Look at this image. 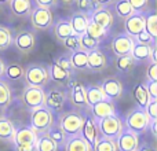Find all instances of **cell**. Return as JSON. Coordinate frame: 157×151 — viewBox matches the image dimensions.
<instances>
[{
    "label": "cell",
    "instance_id": "6da1fadb",
    "mask_svg": "<svg viewBox=\"0 0 157 151\" xmlns=\"http://www.w3.org/2000/svg\"><path fill=\"white\" fill-rule=\"evenodd\" d=\"M84 111L81 110H68L62 111L58 116V122L57 124L61 127V129L63 131V133L66 135V138H72V136L80 135V131L83 128L84 122Z\"/></svg>",
    "mask_w": 157,
    "mask_h": 151
},
{
    "label": "cell",
    "instance_id": "7a4b0ae2",
    "mask_svg": "<svg viewBox=\"0 0 157 151\" xmlns=\"http://www.w3.org/2000/svg\"><path fill=\"white\" fill-rule=\"evenodd\" d=\"M123 124H124L125 129H128L130 132H132V133H135V135L139 136L149 129L150 118L147 117V114L145 113L144 109L135 107L127 113Z\"/></svg>",
    "mask_w": 157,
    "mask_h": 151
},
{
    "label": "cell",
    "instance_id": "3957f363",
    "mask_svg": "<svg viewBox=\"0 0 157 151\" xmlns=\"http://www.w3.org/2000/svg\"><path fill=\"white\" fill-rule=\"evenodd\" d=\"M26 85L29 87H37V88H44L50 83V74L48 68L41 63H30L25 69V77Z\"/></svg>",
    "mask_w": 157,
    "mask_h": 151
},
{
    "label": "cell",
    "instance_id": "277c9868",
    "mask_svg": "<svg viewBox=\"0 0 157 151\" xmlns=\"http://www.w3.org/2000/svg\"><path fill=\"white\" fill-rule=\"evenodd\" d=\"M37 132L32 127H19L15 129L13 143L17 151H36Z\"/></svg>",
    "mask_w": 157,
    "mask_h": 151
},
{
    "label": "cell",
    "instance_id": "5b68a950",
    "mask_svg": "<svg viewBox=\"0 0 157 151\" xmlns=\"http://www.w3.org/2000/svg\"><path fill=\"white\" fill-rule=\"evenodd\" d=\"M54 122V113L50 109H47L46 106L33 109L30 113V124H32L30 127L37 132V135L46 133Z\"/></svg>",
    "mask_w": 157,
    "mask_h": 151
},
{
    "label": "cell",
    "instance_id": "8992f818",
    "mask_svg": "<svg viewBox=\"0 0 157 151\" xmlns=\"http://www.w3.org/2000/svg\"><path fill=\"white\" fill-rule=\"evenodd\" d=\"M68 102V92L63 87H50L48 89H44V106L52 111V113H59L65 107Z\"/></svg>",
    "mask_w": 157,
    "mask_h": 151
},
{
    "label": "cell",
    "instance_id": "52a82bcc",
    "mask_svg": "<svg viewBox=\"0 0 157 151\" xmlns=\"http://www.w3.org/2000/svg\"><path fill=\"white\" fill-rule=\"evenodd\" d=\"M97 124H98V129H99L101 136L112 139V140H116L120 133L123 132V129H124L123 120L120 117H117V114L105 117V118L97 121Z\"/></svg>",
    "mask_w": 157,
    "mask_h": 151
},
{
    "label": "cell",
    "instance_id": "ba28073f",
    "mask_svg": "<svg viewBox=\"0 0 157 151\" xmlns=\"http://www.w3.org/2000/svg\"><path fill=\"white\" fill-rule=\"evenodd\" d=\"M29 18L32 26L37 30H48L54 24V14L48 8H41L35 6L29 14Z\"/></svg>",
    "mask_w": 157,
    "mask_h": 151
},
{
    "label": "cell",
    "instance_id": "9c48e42d",
    "mask_svg": "<svg viewBox=\"0 0 157 151\" xmlns=\"http://www.w3.org/2000/svg\"><path fill=\"white\" fill-rule=\"evenodd\" d=\"M69 88L66 89L68 92V100L75 106L76 110L84 111L86 109H88L87 105V99H86V91H84V85L78 81H69L68 84Z\"/></svg>",
    "mask_w": 157,
    "mask_h": 151
},
{
    "label": "cell",
    "instance_id": "30bf717a",
    "mask_svg": "<svg viewBox=\"0 0 157 151\" xmlns=\"http://www.w3.org/2000/svg\"><path fill=\"white\" fill-rule=\"evenodd\" d=\"M13 44L21 54H30L36 48V35L32 30H19L13 37Z\"/></svg>",
    "mask_w": 157,
    "mask_h": 151
},
{
    "label": "cell",
    "instance_id": "8fae6325",
    "mask_svg": "<svg viewBox=\"0 0 157 151\" xmlns=\"http://www.w3.org/2000/svg\"><path fill=\"white\" fill-rule=\"evenodd\" d=\"M21 99L24 102V105L30 110L41 107V106H44V88L26 85L22 91Z\"/></svg>",
    "mask_w": 157,
    "mask_h": 151
},
{
    "label": "cell",
    "instance_id": "7c38bea8",
    "mask_svg": "<svg viewBox=\"0 0 157 151\" xmlns=\"http://www.w3.org/2000/svg\"><path fill=\"white\" fill-rule=\"evenodd\" d=\"M90 21L94 22L95 25L101 26L103 30L109 32L114 25V18L112 11L105 6H98L91 14H90Z\"/></svg>",
    "mask_w": 157,
    "mask_h": 151
},
{
    "label": "cell",
    "instance_id": "4fadbf2b",
    "mask_svg": "<svg viewBox=\"0 0 157 151\" xmlns=\"http://www.w3.org/2000/svg\"><path fill=\"white\" fill-rule=\"evenodd\" d=\"M80 136L91 146V149L95 144V142L101 138L97 120H95L91 114H86V116H84V122H83V128H81V131H80Z\"/></svg>",
    "mask_w": 157,
    "mask_h": 151
},
{
    "label": "cell",
    "instance_id": "5bb4252c",
    "mask_svg": "<svg viewBox=\"0 0 157 151\" xmlns=\"http://www.w3.org/2000/svg\"><path fill=\"white\" fill-rule=\"evenodd\" d=\"M99 85H101V88H102L103 94H105L106 99L112 100V102H116V100L121 99L124 88H123V84H121V81H120V78L106 77Z\"/></svg>",
    "mask_w": 157,
    "mask_h": 151
},
{
    "label": "cell",
    "instance_id": "9a60e30c",
    "mask_svg": "<svg viewBox=\"0 0 157 151\" xmlns=\"http://www.w3.org/2000/svg\"><path fill=\"white\" fill-rule=\"evenodd\" d=\"M134 46V39L130 37L125 33H119L112 39V51L117 57H124V55H130L131 50Z\"/></svg>",
    "mask_w": 157,
    "mask_h": 151
},
{
    "label": "cell",
    "instance_id": "2e32d148",
    "mask_svg": "<svg viewBox=\"0 0 157 151\" xmlns=\"http://www.w3.org/2000/svg\"><path fill=\"white\" fill-rule=\"evenodd\" d=\"M114 142H116L117 151H136L139 146V136L124 128Z\"/></svg>",
    "mask_w": 157,
    "mask_h": 151
},
{
    "label": "cell",
    "instance_id": "e0dca14e",
    "mask_svg": "<svg viewBox=\"0 0 157 151\" xmlns=\"http://www.w3.org/2000/svg\"><path fill=\"white\" fill-rule=\"evenodd\" d=\"M145 30V19L144 14L141 13H134L131 17L124 19V33L128 35L130 37L135 39L141 32Z\"/></svg>",
    "mask_w": 157,
    "mask_h": 151
},
{
    "label": "cell",
    "instance_id": "ac0fdd59",
    "mask_svg": "<svg viewBox=\"0 0 157 151\" xmlns=\"http://www.w3.org/2000/svg\"><path fill=\"white\" fill-rule=\"evenodd\" d=\"M90 114L94 117L97 121L105 118V117L109 116H114L116 114V106H114V102L109 99H103L101 102L95 103L90 107Z\"/></svg>",
    "mask_w": 157,
    "mask_h": 151
},
{
    "label": "cell",
    "instance_id": "d6986e66",
    "mask_svg": "<svg viewBox=\"0 0 157 151\" xmlns=\"http://www.w3.org/2000/svg\"><path fill=\"white\" fill-rule=\"evenodd\" d=\"M108 66V58L105 52L99 48H95L87 54V69L91 72H102Z\"/></svg>",
    "mask_w": 157,
    "mask_h": 151
},
{
    "label": "cell",
    "instance_id": "ffe728a7",
    "mask_svg": "<svg viewBox=\"0 0 157 151\" xmlns=\"http://www.w3.org/2000/svg\"><path fill=\"white\" fill-rule=\"evenodd\" d=\"M69 24H71V26H72L73 35L81 36L86 33V29L90 24V17H88V14H84V13H81V11H76V13H73L71 15Z\"/></svg>",
    "mask_w": 157,
    "mask_h": 151
},
{
    "label": "cell",
    "instance_id": "44dd1931",
    "mask_svg": "<svg viewBox=\"0 0 157 151\" xmlns=\"http://www.w3.org/2000/svg\"><path fill=\"white\" fill-rule=\"evenodd\" d=\"M8 6H10V11L18 18H26L29 17L33 6L32 0H8Z\"/></svg>",
    "mask_w": 157,
    "mask_h": 151
},
{
    "label": "cell",
    "instance_id": "7402d4cb",
    "mask_svg": "<svg viewBox=\"0 0 157 151\" xmlns=\"http://www.w3.org/2000/svg\"><path fill=\"white\" fill-rule=\"evenodd\" d=\"M48 74H50V80L58 83V85L65 87L69 84L71 78V73L65 69H62L61 66H58L55 62H51L48 66Z\"/></svg>",
    "mask_w": 157,
    "mask_h": 151
},
{
    "label": "cell",
    "instance_id": "603a6c76",
    "mask_svg": "<svg viewBox=\"0 0 157 151\" xmlns=\"http://www.w3.org/2000/svg\"><path fill=\"white\" fill-rule=\"evenodd\" d=\"M52 32L54 36L59 43H62L63 40H66L68 37H71L73 35L72 26L69 24V19H58V22L52 24Z\"/></svg>",
    "mask_w": 157,
    "mask_h": 151
},
{
    "label": "cell",
    "instance_id": "cb8c5ba5",
    "mask_svg": "<svg viewBox=\"0 0 157 151\" xmlns=\"http://www.w3.org/2000/svg\"><path fill=\"white\" fill-rule=\"evenodd\" d=\"M150 48H152V44H142L134 40V46L130 55L135 62H147L150 58Z\"/></svg>",
    "mask_w": 157,
    "mask_h": 151
},
{
    "label": "cell",
    "instance_id": "d4e9b609",
    "mask_svg": "<svg viewBox=\"0 0 157 151\" xmlns=\"http://www.w3.org/2000/svg\"><path fill=\"white\" fill-rule=\"evenodd\" d=\"M84 91H86V99H87L88 107H91L92 105L101 102V100L106 99V96H105V94H103L99 84H90V85L84 87Z\"/></svg>",
    "mask_w": 157,
    "mask_h": 151
},
{
    "label": "cell",
    "instance_id": "484cf974",
    "mask_svg": "<svg viewBox=\"0 0 157 151\" xmlns=\"http://www.w3.org/2000/svg\"><path fill=\"white\" fill-rule=\"evenodd\" d=\"M17 127L8 117L0 116V140L3 142H13L15 135Z\"/></svg>",
    "mask_w": 157,
    "mask_h": 151
},
{
    "label": "cell",
    "instance_id": "4316f807",
    "mask_svg": "<svg viewBox=\"0 0 157 151\" xmlns=\"http://www.w3.org/2000/svg\"><path fill=\"white\" fill-rule=\"evenodd\" d=\"M63 151H92L91 146L80 135L68 138L63 144Z\"/></svg>",
    "mask_w": 157,
    "mask_h": 151
},
{
    "label": "cell",
    "instance_id": "83f0119b",
    "mask_svg": "<svg viewBox=\"0 0 157 151\" xmlns=\"http://www.w3.org/2000/svg\"><path fill=\"white\" fill-rule=\"evenodd\" d=\"M4 77H7L11 81H21L25 77V69L17 62L6 63Z\"/></svg>",
    "mask_w": 157,
    "mask_h": 151
},
{
    "label": "cell",
    "instance_id": "f1b7e54d",
    "mask_svg": "<svg viewBox=\"0 0 157 151\" xmlns=\"http://www.w3.org/2000/svg\"><path fill=\"white\" fill-rule=\"evenodd\" d=\"M13 102V91L7 81L0 80V111H6Z\"/></svg>",
    "mask_w": 157,
    "mask_h": 151
},
{
    "label": "cell",
    "instance_id": "f546056e",
    "mask_svg": "<svg viewBox=\"0 0 157 151\" xmlns=\"http://www.w3.org/2000/svg\"><path fill=\"white\" fill-rule=\"evenodd\" d=\"M145 19V30L152 36L153 40L157 39V14L153 8H150L149 11L144 14Z\"/></svg>",
    "mask_w": 157,
    "mask_h": 151
},
{
    "label": "cell",
    "instance_id": "4dcf8cb0",
    "mask_svg": "<svg viewBox=\"0 0 157 151\" xmlns=\"http://www.w3.org/2000/svg\"><path fill=\"white\" fill-rule=\"evenodd\" d=\"M87 54H88V52L83 51V50H77V51L69 52L73 70H88V69H87Z\"/></svg>",
    "mask_w": 157,
    "mask_h": 151
},
{
    "label": "cell",
    "instance_id": "1f68e13d",
    "mask_svg": "<svg viewBox=\"0 0 157 151\" xmlns=\"http://www.w3.org/2000/svg\"><path fill=\"white\" fill-rule=\"evenodd\" d=\"M134 99H135V102H136V106H138L139 109H144V110H145V107L149 105L150 100H152L149 94H147L146 87H145L144 84H138V85L134 88Z\"/></svg>",
    "mask_w": 157,
    "mask_h": 151
},
{
    "label": "cell",
    "instance_id": "d6a6232c",
    "mask_svg": "<svg viewBox=\"0 0 157 151\" xmlns=\"http://www.w3.org/2000/svg\"><path fill=\"white\" fill-rule=\"evenodd\" d=\"M46 135L48 136V138L51 139L55 144H57L58 149H62L63 144H65V142H66V139H68L66 138V135L63 133V131L61 129V127L58 124H55V122L51 125V128L46 132Z\"/></svg>",
    "mask_w": 157,
    "mask_h": 151
},
{
    "label": "cell",
    "instance_id": "836d02e7",
    "mask_svg": "<svg viewBox=\"0 0 157 151\" xmlns=\"http://www.w3.org/2000/svg\"><path fill=\"white\" fill-rule=\"evenodd\" d=\"M86 35L90 36L92 40H95L98 44H99L101 41H103L106 39V36H108V32H106V30H103L101 26L95 25L94 22L90 21L88 26H87V29H86Z\"/></svg>",
    "mask_w": 157,
    "mask_h": 151
},
{
    "label": "cell",
    "instance_id": "e575fe53",
    "mask_svg": "<svg viewBox=\"0 0 157 151\" xmlns=\"http://www.w3.org/2000/svg\"><path fill=\"white\" fill-rule=\"evenodd\" d=\"M58 146L46 135L41 133L37 135V140H36V151H58Z\"/></svg>",
    "mask_w": 157,
    "mask_h": 151
},
{
    "label": "cell",
    "instance_id": "d590c367",
    "mask_svg": "<svg viewBox=\"0 0 157 151\" xmlns=\"http://www.w3.org/2000/svg\"><path fill=\"white\" fill-rule=\"evenodd\" d=\"M114 11L123 19H127L128 17H131L135 13L127 0H116V3H114Z\"/></svg>",
    "mask_w": 157,
    "mask_h": 151
},
{
    "label": "cell",
    "instance_id": "8d00e7d4",
    "mask_svg": "<svg viewBox=\"0 0 157 151\" xmlns=\"http://www.w3.org/2000/svg\"><path fill=\"white\" fill-rule=\"evenodd\" d=\"M11 46H13V32L8 26L0 25V51H4Z\"/></svg>",
    "mask_w": 157,
    "mask_h": 151
},
{
    "label": "cell",
    "instance_id": "74e56055",
    "mask_svg": "<svg viewBox=\"0 0 157 151\" xmlns=\"http://www.w3.org/2000/svg\"><path fill=\"white\" fill-rule=\"evenodd\" d=\"M92 151H117L116 142L108 138H102L101 136L95 144L92 146Z\"/></svg>",
    "mask_w": 157,
    "mask_h": 151
},
{
    "label": "cell",
    "instance_id": "f35d334b",
    "mask_svg": "<svg viewBox=\"0 0 157 151\" xmlns=\"http://www.w3.org/2000/svg\"><path fill=\"white\" fill-rule=\"evenodd\" d=\"M135 61L132 59L131 55H124V57H117V61H116V68L119 69L120 72L123 73H128L134 69L135 66Z\"/></svg>",
    "mask_w": 157,
    "mask_h": 151
},
{
    "label": "cell",
    "instance_id": "ab89813d",
    "mask_svg": "<svg viewBox=\"0 0 157 151\" xmlns=\"http://www.w3.org/2000/svg\"><path fill=\"white\" fill-rule=\"evenodd\" d=\"M75 3H76V7L78 8V11L88 14V15L98 7L95 0H75Z\"/></svg>",
    "mask_w": 157,
    "mask_h": 151
},
{
    "label": "cell",
    "instance_id": "60d3db41",
    "mask_svg": "<svg viewBox=\"0 0 157 151\" xmlns=\"http://www.w3.org/2000/svg\"><path fill=\"white\" fill-rule=\"evenodd\" d=\"M78 41H80V50H83L86 52H90L92 50L98 48V43L95 40H92L90 36H87L86 33L78 36Z\"/></svg>",
    "mask_w": 157,
    "mask_h": 151
},
{
    "label": "cell",
    "instance_id": "b9f144b4",
    "mask_svg": "<svg viewBox=\"0 0 157 151\" xmlns=\"http://www.w3.org/2000/svg\"><path fill=\"white\" fill-rule=\"evenodd\" d=\"M135 13L145 14L150 10V0H127Z\"/></svg>",
    "mask_w": 157,
    "mask_h": 151
},
{
    "label": "cell",
    "instance_id": "7bdbcfd3",
    "mask_svg": "<svg viewBox=\"0 0 157 151\" xmlns=\"http://www.w3.org/2000/svg\"><path fill=\"white\" fill-rule=\"evenodd\" d=\"M62 46L68 50L69 52H73L80 50V41H78V36L76 35H72L71 37H68L66 40L62 41Z\"/></svg>",
    "mask_w": 157,
    "mask_h": 151
},
{
    "label": "cell",
    "instance_id": "ee69618b",
    "mask_svg": "<svg viewBox=\"0 0 157 151\" xmlns=\"http://www.w3.org/2000/svg\"><path fill=\"white\" fill-rule=\"evenodd\" d=\"M54 62L57 63L58 66H61L62 69L68 70L69 73H72V72H73V68H72V63H71V57H69V52H68V54H62V55H59V57H57L54 59Z\"/></svg>",
    "mask_w": 157,
    "mask_h": 151
},
{
    "label": "cell",
    "instance_id": "f6af8a7d",
    "mask_svg": "<svg viewBox=\"0 0 157 151\" xmlns=\"http://www.w3.org/2000/svg\"><path fill=\"white\" fill-rule=\"evenodd\" d=\"M145 113L147 114L150 121H157V100L155 99L150 100L149 105L145 107Z\"/></svg>",
    "mask_w": 157,
    "mask_h": 151
},
{
    "label": "cell",
    "instance_id": "bcb514c9",
    "mask_svg": "<svg viewBox=\"0 0 157 151\" xmlns=\"http://www.w3.org/2000/svg\"><path fill=\"white\" fill-rule=\"evenodd\" d=\"M32 2L36 7L48 8V10H51L52 7H55L58 4V0H32Z\"/></svg>",
    "mask_w": 157,
    "mask_h": 151
},
{
    "label": "cell",
    "instance_id": "7dc6e473",
    "mask_svg": "<svg viewBox=\"0 0 157 151\" xmlns=\"http://www.w3.org/2000/svg\"><path fill=\"white\" fill-rule=\"evenodd\" d=\"M134 40L138 41V43H142V44H153V43H156V40H153L152 36H150L146 30L141 32L135 39H134Z\"/></svg>",
    "mask_w": 157,
    "mask_h": 151
},
{
    "label": "cell",
    "instance_id": "c3c4849f",
    "mask_svg": "<svg viewBox=\"0 0 157 151\" xmlns=\"http://www.w3.org/2000/svg\"><path fill=\"white\" fill-rule=\"evenodd\" d=\"M146 80L147 81H157V63L150 62L147 66L146 72Z\"/></svg>",
    "mask_w": 157,
    "mask_h": 151
},
{
    "label": "cell",
    "instance_id": "681fc988",
    "mask_svg": "<svg viewBox=\"0 0 157 151\" xmlns=\"http://www.w3.org/2000/svg\"><path fill=\"white\" fill-rule=\"evenodd\" d=\"M145 87L147 89V94H149L150 99L157 100V81H147V84Z\"/></svg>",
    "mask_w": 157,
    "mask_h": 151
},
{
    "label": "cell",
    "instance_id": "f907efd6",
    "mask_svg": "<svg viewBox=\"0 0 157 151\" xmlns=\"http://www.w3.org/2000/svg\"><path fill=\"white\" fill-rule=\"evenodd\" d=\"M136 151H155V149H153V147L150 146L149 143H146V142H145V143L139 144V146H138V150H136Z\"/></svg>",
    "mask_w": 157,
    "mask_h": 151
},
{
    "label": "cell",
    "instance_id": "816d5d0a",
    "mask_svg": "<svg viewBox=\"0 0 157 151\" xmlns=\"http://www.w3.org/2000/svg\"><path fill=\"white\" fill-rule=\"evenodd\" d=\"M150 62L157 63V57H156V43L152 44V48H150V58H149Z\"/></svg>",
    "mask_w": 157,
    "mask_h": 151
},
{
    "label": "cell",
    "instance_id": "f5cc1de1",
    "mask_svg": "<svg viewBox=\"0 0 157 151\" xmlns=\"http://www.w3.org/2000/svg\"><path fill=\"white\" fill-rule=\"evenodd\" d=\"M4 70H6V61L0 57V80H3V77H4Z\"/></svg>",
    "mask_w": 157,
    "mask_h": 151
},
{
    "label": "cell",
    "instance_id": "db71d44e",
    "mask_svg": "<svg viewBox=\"0 0 157 151\" xmlns=\"http://www.w3.org/2000/svg\"><path fill=\"white\" fill-rule=\"evenodd\" d=\"M149 128H150V131H152V135L156 138V136H157V131H156V128H157V121H150Z\"/></svg>",
    "mask_w": 157,
    "mask_h": 151
},
{
    "label": "cell",
    "instance_id": "11a10c76",
    "mask_svg": "<svg viewBox=\"0 0 157 151\" xmlns=\"http://www.w3.org/2000/svg\"><path fill=\"white\" fill-rule=\"evenodd\" d=\"M97 2V4L98 6H108V4H110V3H113V2H116V0H95Z\"/></svg>",
    "mask_w": 157,
    "mask_h": 151
},
{
    "label": "cell",
    "instance_id": "9f6ffc18",
    "mask_svg": "<svg viewBox=\"0 0 157 151\" xmlns=\"http://www.w3.org/2000/svg\"><path fill=\"white\" fill-rule=\"evenodd\" d=\"M7 3H8V0H0V6H4Z\"/></svg>",
    "mask_w": 157,
    "mask_h": 151
},
{
    "label": "cell",
    "instance_id": "6f0895ef",
    "mask_svg": "<svg viewBox=\"0 0 157 151\" xmlns=\"http://www.w3.org/2000/svg\"><path fill=\"white\" fill-rule=\"evenodd\" d=\"M61 2H63V3H71V2H73V0H61Z\"/></svg>",
    "mask_w": 157,
    "mask_h": 151
}]
</instances>
